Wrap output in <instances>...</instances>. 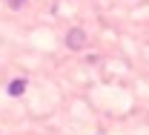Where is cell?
I'll list each match as a JSON object with an SVG mask.
<instances>
[{"instance_id":"7a4b0ae2","label":"cell","mask_w":149,"mask_h":135,"mask_svg":"<svg viewBox=\"0 0 149 135\" xmlns=\"http://www.w3.org/2000/svg\"><path fill=\"white\" fill-rule=\"evenodd\" d=\"M66 43L77 49V46H83V35H80V32H69V35H66Z\"/></svg>"},{"instance_id":"6da1fadb","label":"cell","mask_w":149,"mask_h":135,"mask_svg":"<svg viewBox=\"0 0 149 135\" xmlns=\"http://www.w3.org/2000/svg\"><path fill=\"white\" fill-rule=\"evenodd\" d=\"M23 89H26V80H12V83H9V95H23Z\"/></svg>"}]
</instances>
